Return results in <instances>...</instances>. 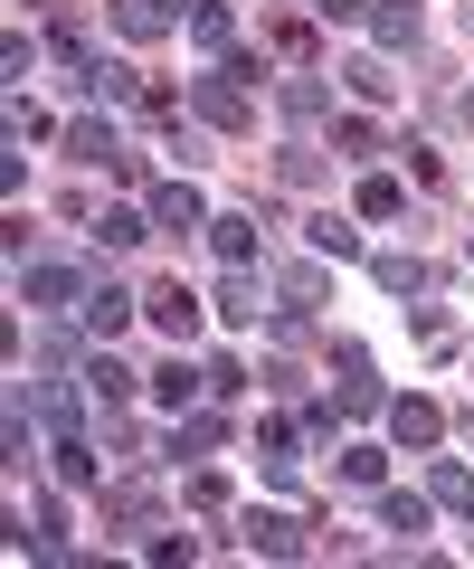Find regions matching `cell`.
I'll return each instance as SVG.
<instances>
[{"label": "cell", "mask_w": 474, "mask_h": 569, "mask_svg": "<svg viewBox=\"0 0 474 569\" xmlns=\"http://www.w3.org/2000/svg\"><path fill=\"white\" fill-rule=\"evenodd\" d=\"M104 522H114V531H143L152 522V485H114V493H104Z\"/></svg>", "instance_id": "f1b7e54d"}, {"label": "cell", "mask_w": 474, "mask_h": 569, "mask_svg": "<svg viewBox=\"0 0 474 569\" xmlns=\"http://www.w3.org/2000/svg\"><path fill=\"white\" fill-rule=\"evenodd\" d=\"M427 512H436V493H380V522H390L399 541H417V531H427Z\"/></svg>", "instance_id": "4316f807"}, {"label": "cell", "mask_w": 474, "mask_h": 569, "mask_svg": "<svg viewBox=\"0 0 474 569\" xmlns=\"http://www.w3.org/2000/svg\"><path fill=\"white\" fill-rule=\"evenodd\" d=\"M371 39H380V58L417 48V0H380V10H371Z\"/></svg>", "instance_id": "ffe728a7"}, {"label": "cell", "mask_w": 474, "mask_h": 569, "mask_svg": "<svg viewBox=\"0 0 474 569\" xmlns=\"http://www.w3.org/2000/svg\"><path fill=\"white\" fill-rule=\"evenodd\" d=\"M332 370H342V380H332V408H342V418H380V370H371V351L361 342H332Z\"/></svg>", "instance_id": "3957f363"}, {"label": "cell", "mask_w": 474, "mask_h": 569, "mask_svg": "<svg viewBox=\"0 0 474 569\" xmlns=\"http://www.w3.org/2000/svg\"><path fill=\"white\" fill-rule=\"evenodd\" d=\"M256 228L266 219H238V209H228V219H209V247H219L228 266H256Z\"/></svg>", "instance_id": "cb8c5ba5"}, {"label": "cell", "mask_w": 474, "mask_h": 569, "mask_svg": "<svg viewBox=\"0 0 474 569\" xmlns=\"http://www.w3.org/2000/svg\"><path fill=\"white\" fill-rule=\"evenodd\" d=\"M143 313V295H124V284H85V305H77V323L95 332V342H114V332Z\"/></svg>", "instance_id": "8fae6325"}, {"label": "cell", "mask_w": 474, "mask_h": 569, "mask_svg": "<svg viewBox=\"0 0 474 569\" xmlns=\"http://www.w3.org/2000/svg\"><path fill=\"white\" fill-rule=\"evenodd\" d=\"M67 162H104V171H114V152H124V133H114V123H104V114H85V123H67Z\"/></svg>", "instance_id": "e0dca14e"}, {"label": "cell", "mask_w": 474, "mask_h": 569, "mask_svg": "<svg viewBox=\"0 0 474 569\" xmlns=\"http://www.w3.org/2000/svg\"><path fill=\"white\" fill-rule=\"evenodd\" d=\"M256 313H275V276H266V266H228V276H219V323L248 332Z\"/></svg>", "instance_id": "5b68a950"}, {"label": "cell", "mask_w": 474, "mask_h": 569, "mask_svg": "<svg viewBox=\"0 0 474 569\" xmlns=\"http://www.w3.org/2000/svg\"><path fill=\"white\" fill-rule=\"evenodd\" d=\"M256 380H266L275 399H304V370H294V361H266V370H256Z\"/></svg>", "instance_id": "f35d334b"}, {"label": "cell", "mask_w": 474, "mask_h": 569, "mask_svg": "<svg viewBox=\"0 0 474 569\" xmlns=\"http://www.w3.org/2000/svg\"><path fill=\"white\" fill-rule=\"evenodd\" d=\"M238 550H256V560H304V550H313V522L248 503V512H238Z\"/></svg>", "instance_id": "7a4b0ae2"}, {"label": "cell", "mask_w": 474, "mask_h": 569, "mask_svg": "<svg viewBox=\"0 0 474 569\" xmlns=\"http://www.w3.org/2000/svg\"><path fill=\"white\" fill-rule=\"evenodd\" d=\"M181 493H190V512H228V475H190Z\"/></svg>", "instance_id": "8d00e7d4"}, {"label": "cell", "mask_w": 474, "mask_h": 569, "mask_svg": "<svg viewBox=\"0 0 474 569\" xmlns=\"http://www.w3.org/2000/svg\"><path fill=\"white\" fill-rule=\"evenodd\" d=\"M48 133H58V123H48L29 96H10V142H48Z\"/></svg>", "instance_id": "836d02e7"}, {"label": "cell", "mask_w": 474, "mask_h": 569, "mask_svg": "<svg viewBox=\"0 0 474 569\" xmlns=\"http://www.w3.org/2000/svg\"><path fill=\"white\" fill-rule=\"evenodd\" d=\"M190 114L219 123V133H248L256 123V86H238L228 67H209V77H190Z\"/></svg>", "instance_id": "6da1fadb"}, {"label": "cell", "mask_w": 474, "mask_h": 569, "mask_svg": "<svg viewBox=\"0 0 474 569\" xmlns=\"http://www.w3.org/2000/svg\"><path fill=\"white\" fill-rule=\"evenodd\" d=\"M351 209H361V219H399V209H409V190H399L390 171H361V190H351Z\"/></svg>", "instance_id": "484cf974"}, {"label": "cell", "mask_w": 474, "mask_h": 569, "mask_svg": "<svg viewBox=\"0 0 474 569\" xmlns=\"http://www.w3.org/2000/svg\"><path fill=\"white\" fill-rule=\"evenodd\" d=\"M104 20H114V39L152 48L162 29H181V10H171V0H104Z\"/></svg>", "instance_id": "30bf717a"}, {"label": "cell", "mask_w": 474, "mask_h": 569, "mask_svg": "<svg viewBox=\"0 0 474 569\" xmlns=\"http://www.w3.org/2000/svg\"><path fill=\"white\" fill-rule=\"evenodd\" d=\"M219 447H228V418H219V408H181V418H171V437H162L171 466H181V456H219Z\"/></svg>", "instance_id": "ba28073f"}, {"label": "cell", "mask_w": 474, "mask_h": 569, "mask_svg": "<svg viewBox=\"0 0 474 569\" xmlns=\"http://www.w3.org/2000/svg\"><path fill=\"white\" fill-rule=\"evenodd\" d=\"M427 493H436V512H465V522H474V466H465V456H436Z\"/></svg>", "instance_id": "2e32d148"}, {"label": "cell", "mask_w": 474, "mask_h": 569, "mask_svg": "<svg viewBox=\"0 0 474 569\" xmlns=\"http://www.w3.org/2000/svg\"><path fill=\"white\" fill-rule=\"evenodd\" d=\"M48 475H58L67 493H85V485H95L104 466H95V447H85V437H58V447H48Z\"/></svg>", "instance_id": "7402d4cb"}, {"label": "cell", "mask_w": 474, "mask_h": 569, "mask_svg": "<svg viewBox=\"0 0 474 569\" xmlns=\"http://www.w3.org/2000/svg\"><path fill=\"white\" fill-rule=\"evenodd\" d=\"M304 238H313V257H332V266H351V257H361V228H351V219H332V209H313V219H304Z\"/></svg>", "instance_id": "44dd1931"}, {"label": "cell", "mask_w": 474, "mask_h": 569, "mask_svg": "<svg viewBox=\"0 0 474 569\" xmlns=\"http://www.w3.org/2000/svg\"><path fill=\"white\" fill-rule=\"evenodd\" d=\"M10 466L29 475V399H10Z\"/></svg>", "instance_id": "ab89813d"}, {"label": "cell", "mask_w": 474, "mask_h": 569, "mask_svg": "<svg viewBox=\"0 0 474 569\" xmlns=\"http://www.w3.org/2000/svg\"><path fill=\"white\" fill-rule=\"evenodd\" d=\"M342 86H351L361 104H390V96H399V77H390V58H380V48H371V58H351V67H342Z\"/></svg>", "instance_id": "603a6c76"}, {"label": "cell", "mask_w": 474, "mask_h": 569, "mask_svg": "<svg viewBox=\"0 0 474 569\" xmlns=\"http://www.w3.org/2000/svg\"><path fill=\"white\" fill-rule=\"evenodd\" d=\"M371 276H380V295H427V257H371Z\"/></svg>", "instance_id": "83f0119b"}, {"label": "cell", "mask_w": 474, "mask_h": 569, "mask_svg": "<svg viewBox=\"0 0 474 569\" xmlns=\"http://www.w3.org/2000/svg\"><path fill=\"white\" fill-rule=\"evenodd\" d=\"M171 10H181V20H190V10H200V0H171Z\"/></svg>", "instance_id": "b9f144b4"}, {"label": "cell", "mask_w": 474, "mask_h": 569, "mask_svg": "<svg viewBox=\"0 0 474 569\" xmlns=\"http://www.w3.org/2000/svg\"><path fill=\"white\" fill-rule=\"evenodd\" d=\"M190 39H200V58H209V67L238 48V20H228V0H200V10H190Z\"/></svg>", "instance_id": "d6986e66"}, {"label": "cell", "mask_w": 474, "mask_h": 569, "mask_svg": "<svg viewBox=\"0 0 474 569\" xmlns=\"http://www.w3.org/2000/svg\"><path fill=\"white\" fill-rule=\"evenodd\" d=\"M275 48H285L294 67H313V29H304V20H275Z\"/></svg>", "instance_id": "74e56055"}, {"label": "cell", "mask_w": 474, "mask_h": 569, "mask_svg": "<svg viewBox=\"0 0 474 569\" xmlns=\"http://www.w3.org/2000/svg\"><path fill=\"white\" fill-rule=\"evenodd\" d=\"M20 295H29L39 313H77V305H85V266H67V257H29V266H20Z\"/></svg>", "instance_id": "277c9868"}, {"label": "cell", "mask_w": 474, "mask_h": 569, "mask_svg": "<svg viewBox=\"0 0 474 569\" xmlns=\"http://www.w3.org/2000/svg\"><path fill=\"white\" fill-rule=\"evenodd\" d=\"M152 228H171V238H190V228H209V200H200V190H190V181H152Z\"/></svg>", "instance_id": "7c38bea8"}, {"label": "cell", "mask_w": 474, "mask_h": 569, "mask_svg": "<svg viewBox=\"0 0 474 569\" xmlns=\"http://www.w3.org/2000/svg\"><path fill=\"white\" fill-rule=\"evenodd\" d=\"M143 323H152V332H171V342H190V332H200V295H190L181 276L143 284Z\"/></svg>", "instance_id": "8992f818"}, {"label": "cell", "mask_w": 474, "mask_h": 569, "mask_svg": "<svg viewBox=\"0 0 474 569\" xmlns=\"http://www.w3.org/2000/svg\"><path fill=\"white\" fill-rule=\"evenodd\" d=\"M85 96H104V104H143V77H133V67H114V58H104L95 77H85Z\"/></svg>", "instance_id": "f546056e"}, {"label": "cell", "mask_w": 474, "mask_h": 569, "mask_svg": "<svg viewBox=\"0 0 474 569\" xmlns=\"http://www.w3.org/2000/svg\"><path fill=\"white\" fill-rule=\"evenodd\" d=\"M275 181H285V190H313V181H323V152H304V142H285V152H275Z\"/></svg>", "instance_id": "4dcf8cb0"}, {"label": "cell", "mask_w": 474, "mask_h": 569, "mask_svg": "<svg viewBox=\"0 0 474 569\" xmlns=\"http://www.w3.org/2000/svg\"><path fill=\"white\" fill-rule=\"evenodd\" d=\"M85 238H95L104 257H124V247L152 238V209H95V219H85Z\"/></svg>", "instance_id": "9a60e30c"}, {"label": "cell", "mask_w": 474, "mask_h": 569, "mask_svg": "<svg viewBox=\"0 0 474 569\" xmlns=\"http://www.w3.org/2000/svg\"><path fill=\"white\" fill-rule=\"evenodd\" d=\"M85 389H95V399H104V408H124V399H133V389H143V370H124V361H114V342H104V351H95V361H85Z\"/></svg>", "instance_id": "ac0fdd59"}, {"label": "cell", "mask_w": 474, "mask_h": 569, "mask_svg": "<svg viewBox=\"0 0 474 569\" xmlns=\"http://www.w3.org/2000/svg\"><path fill=\"white\" fill-rule=\"evenodd\" d=\"M465 257H474V238H465Z\"/></svg>", "instance_id": "7bdbcfd3"}, {"label": "cell", "mask_w": 474, "mask_h": 569, "mask_svg": "<svg viewBox=\"0 0 474 569\" xmlns=\"http://www.w3.org/2000/svg\"><path fill=\"white\" fill-rule=\"evenodd\" d=\"M209 389H219V399H238V389H248V361H238V351H209Z\"/></svg>", "instance_id": "d6a6232c"}, {"label": "cell", "mask_w": 474, "mask_h": 569, "mask_svg": "<svg viewBox=\"0 0 474 569\" xmlns=\"http://www.w3.org/2000/svg\"><path fill=\"white\" fill-rule=\"evenodd\" d=\"M332 466H342V485H380L390 456H380V447H332Z\"/></svg>", "instance_id": "1f68e13d"}, {"label": "cell", "mask_w": 474, "mask_h": 569, "mask_svg": "<svg viewBox=\"0 0 474 569\" xmlns=\"http://www.w3.org/2000/svg\"><path fill=\"white\" fill-rule=\"evenodd\" d=\"M39 418H48V427H58V437H77V399H67V389H58V380H48V389H39Z\"/></svg>", "instance_id": "d590c367"}, {"label": "cell", "mask_w": 474, "mask_h": 569, "mask_svg": "<svg viewBox=\"0 0 474 569\" xmlns=\"http://www.w3.org/2000/svg\"><path fill=\"white\" fill-rule=\"evenodd\" d=\"M399 152H409V181H417V190H436V181H446V162H436V142H399Z\"/></svg>", "instance_id": "e575fe53"}, {"label": "cell", "mask_w": 474, "mask_h": 569, "mask_svg": "<svg viewBox=\"0 0 474 569\" xmlns=\"http://www.w3.org/2000/svg\"><path fill=\"white\" fill-rule=\"evenodd\" d=\"M390 437L409 456H427L436 437H446V408H436V399H390Z\"/></svg>", "instance_id": "4fadbf2b"}, {"label": "cell", "mask_w": 474, "mask_h": 569, "mask_svg": "<svg viewBox=\"0 0 474 569\" xmlns=\"http://www.w3.org/2000/svg\"><path fill=\"white\" fill-rule=\"evenodd\" d=\"M313 20H361V10H371V0H304Z\"/></svg>", "instance_id": "60d3db41"}, {"label": "cell", "mask_w": 474, "mask_h": 569, "mask_svg": "<svg viewBox=\"0 0 474 569\" xmlns=\"http://www.w3.org/2000/svg\"><path fill=\"white\" fill-rule=\"evenodd\" d=\"M275 114L304 133V123H323V114H332V86L313 77V67H294V77H275Z\"/></svg>", "instance_id": "9c48e42d"}, {"label": "cell", "mask_w": 474, "mask_h": 569, "mask_svg": "<svg viewBox=\"0 0 474 569\" xmlns=\"http://www.w3.org/2000/svg\"><path fill=\"white\" fill-rule=\"evenodd\" d=\"M143 389H152V399L171 408V418H181V408H190V399L209 389V370H190V361H181V342H171V361H162V370H143Z\"/></svg>", "instance_id": "5bb4252c"}, {"label": "cell", "mask_w": 474, "mask_h": 569, "mask_svg": "<svg viewBox=\"0 0 474 569\" xmlns=\"http://www.w3.org/2000/svg\"><path fill=\"white\" fill-rule=\"evenodd\" d=\"M332 152H342V162H380L390 142H380V123H371V114H342V123H332Z\"/></svg>", "instance_id": "d4e9b609"}, {"label": "cell", "mask_w": 474, "mask_h": 569, "mask_svg": "<svg viewBox=\"0 0 474 569\" xmlns=\"http://www.w3.org/2000/svg\"><path fill=\"white\" fill-rule=\"evenodd\" d=\"M323 295H332V284H323V266H285V276H275V323H313V313H323Z\"/></svg>", "instance_id": "52a82bcc"}]
</instances>
